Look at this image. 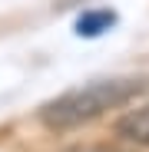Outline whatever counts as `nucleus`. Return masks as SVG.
I'll list each match as a JSON object with an SVG mask.
<instances>
[{
    "label": "nucleus",
    "mask_w": 149,
    "mask_h": 152,
    "mask_svg": "<svg viewBox=\"0 0 149 152\" xmlns=\"http://www.w3.org/2000/svg\"><path fill=\"white\" fill-rule=\"evenodd\" d=\"M146 80H93L83 86H73L66 93H60L57 99L40 106V122L53 132H66V129H76V126H86L99 116H106L109 109L126 106L129 99H136L139 93H146Z\"/></svg>",
    "instance_id": "1"
},
{
    "label": "nucleus",
    "mask_w": 149,
    "mask_h": 152,
    "mask_svg": "<svg viewBox=\"0 0 149 152\" xmlns=\"http://www.w3.org/2000/svg\"><path fill=\"white\" fill-rule=\"evenodd\" d=\"M116 136L123 142H133V145H142L149 149V103L139 106V109H129L116 122Z\"/></svg>",
    "instance_id": "2"
},
{
    "label": "nucleus",
    "mask_w": 149,
    "mask_h": 152,
    "mask_svg": "<svg viewBox=\"0 0 149 152\" xmlns=\"http://www.w3.org/2000/svg\"><path fill=\"white\" fill-rule=\"evenodd\" d=\"M113 23H116L113 10H90V13H83L76 20V33L80 37H99V33H106Z\"/></svg>",
    "instance_id": "3"
},
{
    "label": "nucleus",
    "mask_w": 149,
    "mask_h": 152,
    "mask_svg": "<svg viewBox=\"0 0 149 152\" xmlns=\"http://www.w3.org/2000/svg\"><path fill=\"white\" fill-rule=\"evenodd\" d=\"M66 152H129V149H123V145H73Z\"/></svg>",
    "instance_id": "4"
}]
</instances>
